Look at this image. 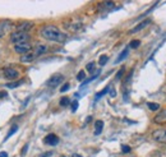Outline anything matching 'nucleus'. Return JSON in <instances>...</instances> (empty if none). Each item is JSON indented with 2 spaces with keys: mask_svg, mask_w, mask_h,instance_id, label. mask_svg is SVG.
I'll use <instances>...</instances> for the list:
<instances>
[{
  "mask_svg": "<svg viewBox=\"0 0 166 157\" xmlns=\"http://www.w3.org/2000/svg\"><path fill=\"white\" fill-rule=\"evenodd\" d=\"M41 36L49 41L59 42V43H62L67 40V34L63 33L58 27H55V26H46V27H43L41 30Z\"/></svg>",
  "mask_w": 166,
  "mask_h": 157,
  "instance_id": "f257e3e1",
  "label": "nucleus"
},
{
  "mask_svg": "<svg viewBox=\"0 0 166 157\" xmlns=\"http://www.w3.org/2000/svg\"><path fill=\"white\" fill-rule=\"evenodd\" d=\"M10 41L14 45H18V43H24L30 41V34L27 32H21V31H14L10 34Z\"/></svg>",
  "mask_w": 166,
  "mask_h": 157,
  "instance_id": "f03ea898",
  "label": "nucleus"
},
{
  "mask_svg": "<svg viewBox=\"0 0 166 157\" xmlns=\"http://www.w3.org/2000/svg\"><path fill=\"white\" fill-rule=\"evenodd\" d=\"M63 79H64L63 74H54L52 77L49 78V81L46 82V86L50 87V88H55V87H58L60 83L63 82Z\"/></svg>",
  "mask_w": 166,
  "mask_h": 157,
  "instance_id": "7ed1b4c3",
  "label": "nucleus"
},
{
  "mask_svg": "<svg viewBox=\"0 0 166 157\" xmlns=\"http://www.w3.org/2000/svg\"><path fill=\"white\" fill-rule=\"evenodd\" d=\"M153 141L159 143H165L166 144V129H157L152 133Z\"/></svg>",
  "mask_w": 166,
  "mask_h": 157,
  "instance_id": "20e7f679",
  "label": "nucleus"
},
{
  "mask_svg": "<svg viewBox=\"0 0 166 157\" xmlns=\"http://www.w3.org/2000/svg\"><path fill=\"white\" fill-rule=\"evenodd\" d=\"M31 43L30 42H24V43H18V45H14V51L17 54H21V55H24L27 52L31 51Z\"/></svg>",
  "mask_w": 166,
  "mask_h": 157,
  "instance_id": "39448f33",
  "label": "nucleus"
},
{
  "mask_svg": "<svg viewBox=\"0 0 166 157\" xmlns=\"http://www.w3.org/2000/svg\"><path fill=\"white\" fill-rule=\"evenodd\" d=\"M3 73H4V77L6 78V79H13V81L15 79V78H18V75H19L18 70L14 68H5L3 70Z\"/></svg>",
  "mask_w": 166,
  "mask_h": 157,
  "instance_id": "423d86ee",
  "label": "nucleus"
},
{
  "mask_svg": "<svg viewBox=\"0 0 166 157\" xmlns=\"http://www.w3.org/2000/svg\"><path fill=\"white\" fill-rule=\"evenodd\" d=\"M59 137L58 135H55V134H47L45 138H43V143L45 144H49V146H56V144H59Z\"/></svg>",
  "mask_w": 166,
  "mask_h": 157,
  "instance_id": "0eeeda50",
  "label": "nucleus"
},
{
  "mask_svg": "<svg viewBox=\"0 0 166 157\" xmlns=\"http://www.w3.org/2000/svg\"><path fill=\"white\" fill-rule=\"evenodd\" d=\"M33 27V23L28 22V21H24V22H19L17 24V31H21V32H27Z\"/></svg>",
  "mask_w": 166,
  "mask_h": 157,
  "instance_id": "6e6552de",
  "label": "nucleus"
},
{
  "mask_svg": "<svg viewBox=\"0 0 166 157\" xmlns=\"http://www.w3.org/2000/svg\"><path fill=\"white\" fill-rule=\"evenodd\" d=\"M10 27H12L10 21L5 19V21H2V22H0V38H2L8 31H9Z\"/></svg>",
  "mask_w": 166,
  "mask_h": 157,
  "instance_id": "1a4fd4ad",
  "label": "nucleus"
},
{
  "mask_svg": "<svg viewBox=\"0 0 166 157\" xmlns=\"http://www.w3.org/2000/svg\"><path fill=\"white\" fill-rule=\"evenodd\" d=\"M150 23H151V18L144 19V21H142L139 24H137L133 30H130V31H129V33H130V34H133V33H137V32H139V31H142V30H143L144 27H147V26L150 24Z\"/></svg>",
  "mask_w": 166,
  "mask_h": 157,
  "instance_id": "9d476101",
  "label": "nucleus"
},
{
  "mask_svg": "<svg viewBox=\"0 0 166 157\" xmlns=\"http://www.w3.org/2000/svg\"><path fill=\"white\" fill-rule=\"evenodd\" d=\"M153 121L156 124H166V109H162L159 114L153 118Z\"/></svg>",
  "mask_w": 166,
  "mask_h": 157,
  "instance_id": "9b49d317",
  "label": "nucleus"
},
{
  "mask_svg": "<svg viewBox=\"0 0 166 157\" xmlns=\"http://www.w3.org/2000/svg\"><path fill=\"white\" fill-rule=\"evenodd\" d=\"M34 58H36V54L30 51V52H27V54H24V55L21 56V63H31V62L34 60Z\"/></svg>",
  "mask_w": 166,
  "mask_h": 157,
  "instance_id": "f8f14e48",
  "label": "nucleus"
},
{
  "mask_svg": "<svg viewBox=\"0 0 166 157\" xmlns=\"http://www.w3.org/2000/svg\"><path fill=\"white\" fill-rule=\"evenodd\" d=\"M128 55H129V49H124V50L119 54V56H118V59L114 62V64H119V63H121L123 60H125V59L128 58Z\"/></svg>",
  "mask_w": 166,
  "mask_h": 157,
  "instance_id": "ddd939ff",
  "label": "nucleus"
},
{
  "mask_svg": "<svg viewBox=\"0 0 166 157\" xmlns=\"http://www.w3.org/2000/svg\"><path fill=\"white\" fill-rule=\"evenodd\" d=\"M102 129H103V121L97 120L95 124V135H100L102 133Z\"/></svg>",
  "mask_w": 166,
  "mask_h": 157,
  "instance_id": "4468645a",
  "label": "nucleus"
},
{
  "mask_svg": "<svg viewBox=\"0 0 166 157\" xmlns=\"http://www.w3.org/2000/svg\"><path fill=\"white\" fill-rule=\"evenodd\" d=\"M46 51H47V46L46 45H37L36 49H34V54H36V56H40L42 54H45Z\"/></svg>",
  "mask_w": 166,
  "mask_h": 157,
  "instance_id": "2eb2a0df",
  "label": "nucleus"
},
{
  "mask_svg": "<svg viewBox=\"0 0 166 157\" xmlns=\"http://www.w3.org/2000/svg\"><path fill=\"white\" fill-rule=\"evenodd\" d=\"M100 73H101V69H99V70H97V73H96V74H93V75H92V77L90 78V79H87V81H83V82H82V84H81V88H83L84 86H87V84H88V83H91L92 81H95L96 78H97V77L100 75Z\"/></svg>",
  "mask_w": 166,
  "mask_h": 157,
  "instance_id": "dca6fc26",
  "label": "nucleus"
},
{
  "mask_svg": "<svg viewBox=\"0 0 166 157\" xmlns=\"http://www.w3.org/2000/svg\"><path fill=\"white\" fill-rule=\"evenodd\" d=\"M110 87H111V86H107V87H105V88H103L101 92L96 93V96H95V101H99V100L102 97V96H105V95H106V93L110 91Z\"/></svg>",
  "mask_w": 166,
  "mask_h": 157,
  "instance_id": "f3484780",
  "label": "nucleus"
},
{
  "mask_svg": "<svg viewBox=\"0 0 166 157\" xmlns=\"http://www.w3.org/2000/svg\"><path fill=\"white\" fill-rule=\"evenodd\" d=\"M23 84V81H18V82H12V83H6L5 87L6 88H17V87H19Z\"/></svg>",
  "mask_w": 166,
  "mask_h": 157,
  "instance_id": "a211bd4d",
  "label": "nucleus"
},
{
  "mask_svg": "<svg viewBox=\"0 0 166 157\" xmlns=\"http://www.w3.org/2000/svg\"><path fill=\"white\" fill-rule=\"evenodd\" d=\"M147 106H148V109H150L151 111H157V110H160V105H159V103H155V102H148V103H147Z\"/></svg>",
  "mask_w": 166,
  "mask_h": 157,
  "instance_id": "6ab92c4d",
  "label": "nucleus"
},
{
  "mask_svg": "<svg viewBox=\"0 0 166 157\" xmlns=\"http://www.w3.org/2000/svg\"><path fill=\"white\" fill-rule=\"evenodd\" d=\"M139 45H141V41L139 40H133V41H130V43H129V49H137V47H139Z\"/></svg>",
  "mask_w": 166,
  "mask_h": 157,
  "instance_id": "aec40b11",
  "label": "nucleus"
},
{
  "mask_svg": "<svg viewBox=\"0 0 166 157\" xmlns=\"http://www.w3.org/2000/svg\"><path fill=\"white\" fill-rule=\"evenodd\" d=\"M60 106H63V107H65V106H68L69 103H71V100H69L68 97H63V99H60Z\"/></svg>",
  "mask_w": 166,
  "mask_h": 157,
  "instance_id": "412c9836",
  "label": "nucleus"
},
{
  "mask_svg": "<svg viewBox=\"0 0 166 157\" xmlns=\"http://www.w3.org/2000/svg\"><path fill=\"white\" fill-rule=\"evenodd\" d=\"M107 55H101L100 56V60H99V64H100V66H103L105 64L107 63Z\"/></svg>",
  "mask_w": 166,
  "mask_h": 157,
  "instance_id": "4be33fe9",
  "label": "nucleus"
},
{
  "mask_svg": "<svg viewBox=\"0 0 166 157\" xmlns=\"http://www.w3.org/2000/svg\"><path fill=\"white\" fill-rule=\"evenodd\" d=\"M17 130H18V125L15 124V125H13V127L10 128V132L8 133V135H6V139H8V138H10V137H12V135H13V134L17 132Z\"/></svg>",
  "mask_w": 166,
  "mask_h": 157,
  "instance_id": "5701e85b",
  "label": "nucleus"
},
{
  "mask_svg": "<svg viewBox=\"0 0 166 157\" xmlns=\"http://www.w3.org/2000/svg\"><path fill=\"white\" fill-rule=\"evenodd\" d=\"M84 77H86V72H84V70H81L79 73L77 74V79H78V81H81V82H83Z\"/></svg>",
  "mask_w": 166,
  "mask_h": 157,
  "instance_id": "b1692460",
  "label": "nucleus"
},
{
  "mask_svg": "<svg viewBox=\"0 0 166 157\" xmlns=\"http://www.w3.org/2000/svg\"><path fill=\"white\" fill-rule=\"evenodd\" d=\"M130 151H132L130 146H127V144H123V146H121V152H123V153H129Z\"/></svg>",
  "mask_w": 166,
  "mask_h": 157,
  "instance_id": "393cba45",
  "label": "nucleus"
},
{
  "mask_svg": "<svg viewBox=\"0 0 166 157\" xmlns=\"http://www.w3.org/2000/svg\"><path fill=\"white\" fill-rule=\"evenodd\" d=\"M69 88H71V84H69V83H64L63 86H62V88H60V92H67Z\"/></svg>",
  "mask_w": 166,
  "mask_h": 157,
  "instance_id": "a878e982",
  "label": "nucleus"
},
{
  "mask_svg": "<svg viewBox=\"0 0 166 157\" xmlns=\"http://www.w3.org/2000/svg\"><path fill=\"white\" fill-rule=\"evenodd\" d=\"M93 68H95V63H93V62H92V63H88V64L86 65V69H87V70H88L90 73L93 72Z\"/></svg>",
  "mask_w": 166,
  "mask_h": 157,
  "instance_id": "bb28decb",
  "label": "nucleus"
},
{
  "mask_svg": "<svg viewBox=\"0 0 166 157\" xmlns=\"http://www.w3.org/2000/svg\"><path fill=\"white\" fill-rule=\"evenodd\" d=\"M78 105H79V103H78V101H77V100H74V101L72 102V111H73V112H75V111H77Z\"/></svg>",
  "mask_w": 166,
  "mask_h": 157,
  "instance_id": "cd10ccee",
  "label": "nucleus"
},
{
  "mask_svg": "<svg viewBox=\"0 0 166 157\" xmlns=\"http://www.w3.org/2000/svg\"><path fill=\"white\" fill-rule=\"evenodd\" d=\"M124 72H125V69H124V68H121L120 70L118 72V74H116V79H120V78H121V75L124 74Z\"/></svg>",
  "mask_w": 166,
  "mask_h": 157,
  "instance_id": "c85d7f7f",
  "label": "nucleus"
},
{
  "mask_svg": "<svg viewBox=\"0 0 166 157\" xmlns=\"http://www.w3.org/2000/svg\"><path fill=\"white\" fill-rule=\"evenodd\" d=\"M27 150H28V144H26L23 148H22V152H21V156H26V153H27Z\"/></svg>",
  "mask_w": 166,
  "mask_h": 157,
  "instance_id": "c756f323",
  "label": "nucleus"
},
{
  "mask_svg": "<svg viewBox=\"0 0 166 157\" xmlns=\"http://www.w3.org/2000/svg\"><path fill=\"white\" fill-rule=\"evenodd\" d=\"M110 95H111V97H115V96H116V92H115V90L114 88H112V87H110Z\"/></svg>",
  "mask_w": 166,
  "mask_h": 157,
  "instance_id": "7c9ffc66",
  "label": "nucleus"
},
{
  "mask_svg": "<svg viewBox=\"0 0 166 157\" xmlns=\"http://www.w3.org/2000/svg\"><path fill=\"white\" fill-rule=\"evenodd\" d=\"M52 155V152H46V153H42L40 157H50Z\"/></svg>",
  "mask_w": 166,
  "mask_h": 157,
  "instance_id": "2f4dec72",
  "label": "nucleus"
},
{
  "mask_svg": "<svg viewBox=\"0 0 166 157\" xmlns=\"http://www.w3.org/2000/svg\"><path fill=\"white\" fill-rule=\"evenodd\" d=\"M0 157H8V153H6L5 151H3V152H0Z\"/></svg>",
  "mask_w": 166,
  "mask_h": 157,
  "instance_id": "473e14b6",
  "label": "nucleus"
},
{
  "mask_svg": "<svg viewBox=\"0 0 166 157\" xmlns=\"http://www.w3.org/2000/svg\"><path fill=\"white\" fill-rule=\"evenodd\" d=\"M5 96H6L5 92H0V99H2V97H5Z\"/></svg>",
  "mask_w": 166,
  "mask_h": 157,
  "instance_id": "72a5a7b5",
  "label": "nucleus"
},
{
  "mask_svg": "<svg viewBox=\"0 0 166 157\" xmlns=\"http://www.w3.org/2000/svg\"><path fill=\"white\" fill-rule=\"evenodd\" d=\"M91 120H92V118H91V116H88V118H87V120H86V121H87V123H90Z\"/></svg>",
  "mask_w": 166,
  "mask_h": 157,
  "instance_id": "f704fd0d",
  "label": "nucleus"
},
{
  "mask_svg": "<svg viewBox=\"0 0 166 157\" xmlns=\"http://www.w3.org/2000/svg\"><path fill=\"white\" fill-rule=\"evenodd\" d=\"M72 157H82V156H79V155H73Z\"/></svg>",
  "mask_w": 166,
  "mask_h": 157,
  "instance_id": "c9c22d12",
  "label": "nucleus"
},
{
  "mask_svg": "<svg viewBox=\"0 0 166 157\" xmlns=\"http://www.w3.org/2000/svg\"><path fill=\"white\" fill-rule=\"evenodd\" d=\"M60 157H65V156H60Z\"/></svg>",
  "mask_w": 166,
  "mask_h": 157,
  "instance_id": "e433bc0d",
  "label": "nucleus"
}]
</instances>
